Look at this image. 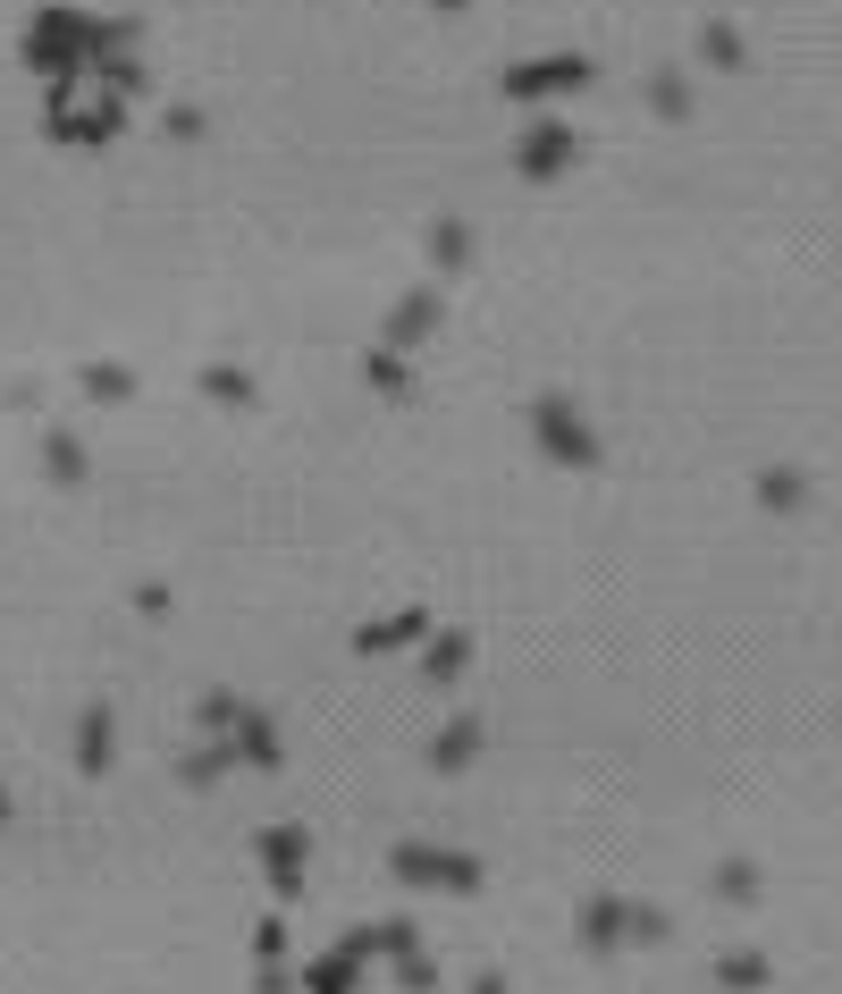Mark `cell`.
<instances>
[{
    "mask_svg": "<svg viewBox=\"0 0 842 994\" xmlns=\"http://www.w3.org/2000/svg\"><path fill=\"white\" fill-rule=\"evenodd\" d=\"M708 59H742V35L733 26H708Z\"/></svg>",
    "mask_w": 842,
    "mask_h": 994,
    "instance_id": "obj_1",
    "label": "cell"
}]
</instances>
